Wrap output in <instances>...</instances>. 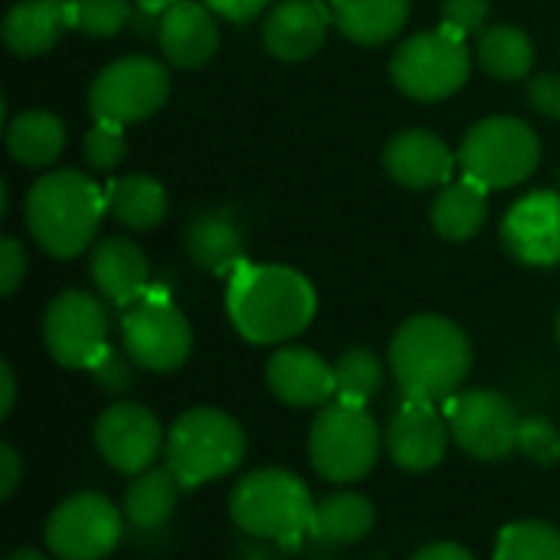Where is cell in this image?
I'll list each match as a JSON object with an SVG mask.
<instances>
[{
	"mask_svg": "<svg viewBox=\"0 0 560 560\" xmlns=\"http://www.w3.org/2000/svg\"><path fill=\"white\" fill-rule=\"evenodd\" d=\"M226 312L249 345H282L312 325L318 295L312 282L289 266L243 262L230 276Z\"/></svg>",
	"mask_w": 560,
	"mask_h": 560,
	"instance_id": "6da1fadb",
	"label": "cell"
},
{
	"mask_svg": "<svg viewBox=\"0 0 560 560\" xmlns=\"http://www.w3.org/2000/svg\"><path fill=\"white\" fill-rule=\"evenodd\" d=\"M390 368L407 400L440 404L463 387L472 368V348L463 328L450 318L417 315L397 328L390 341Z\"/></svg>",
	"mask_w": 560,
	"mask_h": 560,
	"instance_id": "7a4b0ae2",
	"label": "cell"
},
{
	"mask_svg": "<svg viewBox=\"0 0 560 560\" xmlns=\"http://www.w3.org/2000/svg\"><path fill=\"white\" fill-rule=\"evenodd\" d=\"M105 190L79 171H52L26 190L23 220L36 246L56 259H72L98 236Z\"/></svg>",
	"mask_w": 560,
	"mask_h": 560,
	"instance_id": "3957f363",
	"label": "cell"
},
{
	"mask_svg": "<svg viewBox=\"0 0 560 560\" xmlns=\"http://www.w3.org/2000/svg\"><path fill=\"white\" fill-rule=\"evenodd\" d=\"M167 466L184 489H197L210 479L230 476L246 453L243 427L213 407H194L174 420L167 443Z\"/></svg>",
	"mask_w": 560,
	"mask_h": 560,
	"instance_id": "277c9868",
	"label": "cell"
},
{
	"mask_svg": "<svg viewBox=\"0 0 560 560\" xmlns=\"http://www.w3.org/2000/svg\"><path fill=\"white\" fill-rule=\"evenodd\" d=\"M463 177L486 190H505L525 184L541 161V141L532 125L512 115H492L476 121L459 144Z\"/></svg>",
	"mask_w": 560,
	"mask_h": 560,
	"instance_id": "5b68a950",
	"label": "cell"
},
{
	"mask_svg": "<svg viewBox=\"0 0 560 560\" xmlns=\"http://www.w3.org/2000/svg\"><path fill=\"white\" fill-rule=\"evenodd\" d=\"M312 495L305 482L282 469L249 472L230 495L233 522L256 538L269 541H295L312 525Z\"/></svg>",
	"mask_w": 560,
	"mask_h": 560,
	"instance_id": "8992f818",
	"label": "cell"
},
{
	"mask_svg": "<svg viewBox=\"0 0 560 560\" xmlns=\"http://www.w3.org/2000/svg\"><path fill=\"white\" fill-rule=\"evenodd\" d=\"M381 453V430L368 407L335 400L322 407L312 423L308 456L322 479L328 482H358L364 479Z\"/></svg>",
	"mask_w": 560,
	"mask_h": 560,
	"instance_id": "52a82bcc",
	"label": "cell"
},
{
	"mask_svg": "<svg viewBox=\"0 0 560 560\" xmlns=\"http://www.w3.org/2000/svg\"><path fill=\"white\" fill-rule=\"evenodd\" d=\"M469 46L453 30H427L397 46L390 59L394 85L417 102H443L456 95L469 79Z\"/></svg>",
	"mask_w": 560,
	"mask_h": 560,
	"instance_id": "ba28073f",
	"label": "cell"
},
{
	"mask_svg": "<svg viewBox=\"0 0 560 560\" xmlns=\"http://www.w3.org/2000/svg\"><path fill=\"white\" fill-rule=\"evenodd\" d=\"M171 95V72L151 56H121L98 69L89 85V112L95 121L135 125L164 108Z\"/></svg>",
	"mask_w": 560,
	"mask_h": 560,
	"instance_id": "9c48e42d",
	"label": "cell"
},
{
	"mask_svg": "<svg viewBox=\"0 0 560 560\" xmlns=\"http://www.w3.org/2000/svg\"><path fill=\"white\" fill-rule=\"evenodd\" d=\"M121 341L131 361L154 374L177 371L194 348V331L184 312L158 289L141 295L121 315Z\"/></svg>",
	"mask_w": 560,
	"mask_h": 560,
	"instance_id": "30bf717a",
	"label": "cell"
},
{
	"mask_svg": "<svg viewBox=\"0 0 560 560\" xmlns=\"http://www.w3.org/2000/svg\"><path fill=\"white\" fill-rule=\"evenodd\" d=\"M43 341L62 368H92L108 348L105 305L79 289L59 292L43 315Z\"/></svg>",
	"mask_w": 560,
	"mask_h": 560,
	"instance_id": "8fae6325",
	"label": "cell"
},
{
	"mask_svg": "<svg viewBox=\"0 0 560 560\" xmlns=\"http://www.w3.org/2000/svg\"><path fill=\"white\" fill-rule=\"evenodd\" d=\"M446 423H450L453 440L472 459L495 463L518 450L522 417L512 407V400L495 390H469V394L450 397Z\"/></svg>",
	"mask_w": 560,
	"mask_h": 560,
	"instance_id": "7c38bea8",
	"label": "cell"
},
{
	"mask_svg": "<svg viewBox=\"0 0 560 560\" xmlns=\"http://www.w3.org/2000/svg\"><path fill=\"white\" fill-rule=\"evenodd\" d=\"M121 541L118 509L95 492L66 499L46 522V545L59 560H102Z\"/></svg>",
	"mask_w": 560,
	"mask_h": 560,
	"instance_id": "4fadbf2b",
	"label": "cell"
},
{
	"mask_svg": "<svg viewBox=\"0 0 560 560\" xmlns=\"http://www.w3.org/2000/svg\"><path fill=\"white\" fill-rule=\"evenodd\" d=\"M95 446L108 466L128 476L151 469L164 446L158 417L141 404H115L95 420Z\"/></svg>",
	"mask_w": 560,
	"mask_h": 560,
	"instance_id": "5bb4252c",
	"label": "cell"
},
{
	"mask_svg": "<svg viewBox=\"0 0 560 560\" xmlns=\"http://www.w3.org/2000/svg\"><path fill=\"white\" fill-rule=\"evenodd\" d=\"M505 249L535 269H551L560 262V194L532 190L502 220Z\"/></svg>",
	"mask_w": 560,
	"mask_h": 560,
	"instance_id": "9a60e30c",
	"label": "cell"
},
{
	"mask_svg": "<svg viewBox=\"0 0 560 560\" xmlns=\"http://www.w3.org/2000/svg\"><path fill=\"white\" fill-rule=\"evenodd\" d=\"M331 20L335 16L322 0H279L262 20V46L282 62L312 59L322 49Z\"/></svg>",
	"mask_w": 560,
	"mask_h": 560,
	"instance_id": "2e32d148",
	"label": "cell"
},
{
	"mask_svg": "<svg viewBox=\"0 0 560 560\" xmlns=\"http://www.w3.org/2000/svg\"><path fill=\"white\" fill-rule=\"evenodd\" d=\"M450 423H443V417L436 413L433 404L427 400H407L387 430V450L390 459L407 469V472H427L433 466H440V459L446 456L450 446Z\"/></svg>",
	"mask_w": 560,
	"mask_h": 560,
	"instance_id": "e0dca14e",
	"label": "cell"
},
{
	"mask_svg": "<svg viewBox=\"0 0 560 560\" xmlns=\"http://www.w3.org/2000/svg\"><path fill=\"white\" fill-rule=\"evenodd\" d=\"M456 164L459 158L450 151V144L427 128L400 131L384 144V167L407 190H430L450 184Z\"/></svg>",
	"mask_w": 560,
	"mask_h": 560,
	"instance_id": "ac0fdd59",
	"label": "cell"
},
{
	"mask_svg": "<svg viewBox=\"0 0 560 560\" xmlns=\"http://www.w3.org/2000/svg\"><path fill=\"white\" fill-rule=\"evenodd\" d=\"M217 13L203 0H180L161 13L158 46L177 69H203L220 49Z\"/></svg>",
	"mask_w": 560,
	"mask_h": 560,
	"instance_id": "d6986e66",
	"label": "cell"
},
{
	"mask_svg": "<svg viewBox=\"0 0 560 560\" xmlns=\"http://www.w3.org/2000/svg\"><path fill=\"white\" fill-rule=\"evenodd\" d=\"M190 262L210 276H233L246 262V236L230 210H197L184 226Z\"/></svg>",
	"mask_w": 560,
	"mask_h": 560,
	"instance_id": "ffe728a7",
	"label": "cell"
},
{
	"mask_svg": "<svg viewBox=\"0 0 560 560\" xmlns=\"http://www.w3.org/2000/svg\"><path fill=\"white\" fill-rule=\"evenodd\" d=\"M89 272L95 289L118 308H128L151 292V262L128 236L98 240L89 259Z\"/></svg>",
	"mask_w": 560,
	"mask_h": 560,
	"instance_id": "44dd1931",
	"label": "cell"
},
{
	"mask_svg": "<svg viewBox=\"0 0 560 560\" xmlns=\"http://www.w3.org/2000/svg\"><path fill=\"white\" fill-rule=\"evenodd\" d=\"M269 390L289 407H322L335 397V368L308 348H279L266 364Z\"/></svg>",
	"mask_w": 560,
	"mask_h": 560,
	"instance_id": "7402d4cb",
	"label": "cell"
},
{
	"mask_svg": "<svg viewBox=\"0 0 560 560\" xmlns=\"http://www.w3.org/2000/svg\"><path fill=\"white\" fill-rule=\"evenodd\" d=\"M66 26L69 13L62 0H16L3 16V43L13 56L33 59L49 52Z\"/></svg>",
	"mask_w": 560,
	"mask_h": 560,
	"instance_id": "603a6c76",
	"label": "cell"
},
{
	"mask_svg": "<svg viewBox=\"0 0 560 560\" xmlns=\"http://www.w3.org/2000/svg\"><path fill=\"white\" fill-rule=\"evenodd\" d=\"M331 16L351 43L384 46L407 26L410 0H331Z\"/></svg>",
	"mask_w": 560,
	"mask_h": 560,
	"instance_id": "cb8c5ba5",
	"label": "cell"
},
{
	"mask_svg": "<svg viewBox=\"0 0 560 560\" xmlns=\"http://www.w3.org/2000/svg\"><path fill=\"white\" fill-rule=\"evenodd\" d=\"M486 194L489 190L469 177L443 184L436 200H433V210H430L433 230L450 243L472 240L489 220V197Z\"/></svg>",
	"mask_w": 560,
	"mask_h": 560,
	"instance_id": "d4e9b609",
	"label": "cell"
},
{
	"mask_svg": "<svg viewBox=\"0 0 560 560\" xmlns=\"http://www.w3.org/2000/svg\"><path fill=\"white\" fill-rule=\"evenodd\" d=\"M7 151L23 167H49L66 148V125L46 108H26L7 121Z\"/></svg>",
	"mask_w": 560,
	"mask_h": 560,
	"instance_id": "484cf974",
	"label": "cell"
},
{
	"mask_svg": "<svg viewBox=\"0 0 560 560\" xmlns=\"http://www.w3.org/2000/svg\"><path fill=\"white\" fill-rule=\"evenodd\" d=\"M105 203L108 213L128 230H154L167 217V194L148 174L115 177L105 187Z\"/></svg>",
	"mask_w": 560,
	"mask_h": 560,
	"instance_id": "4316f807",
	"label": "cell"
},
{
	"mask_svg": "<svg viewBox=\"0 0 560 560\" xmlns=\"http://www.w3.org/2000/svg\"><path fill=\"white\" fill-rule=\"evenodd\" d=\"M476 59L479 66L499 79V82H518L535 66V43L525 30L512 23L486 26L476 39Z\"/></svg>",
	"mask_w": 560,
	"mask_h": 560,
	"instance_id": "83f0119b",
	"label": "cell"
},
{
	"mask_svg": "<svg viewBox=\"0 0 560 560\" xmlns=\"http://www.w3.org/2000/svg\"><path fill=\"white\" fill-rule=\"evenodd\" d=\"M374 528V505L364 495L341 492L315 505L308 535L318 545H354Z\"/></svg>",
	"mask_w": 560,
	"mask_h": 560,
	"instance_id": "f1b7e54d",
	"label": "cell"
},
{
	"mask_svg": "<svg viewBox=\"0 0 560 560\" xmlns=\"http://www.w3.org/2000/svg\"><path fill=\"white\" fill-rule=\"evenodd\" d=\"M180 479L171 472V466L164 469H148L141 472L131 489L125 492V518L141 528V532H154L161 528L171 512L177 509V495H180Z\"/></svg>",
	"mask_w": 560,
	"mask_h": 560,
	"instance_id": "f546056e",
	"label": "cell"
},
{
	"mask_svg": "<svg viewBox=\"0 0 560 560\" xmlns=\"http://www.w3.org/2000/svg\"><path fill=\"white\" fill-rule=\"evenodd\" d=\"M384 384V368L374 351L368 348H351L338 358L335 364V397L348 404L368 407V400L381 390Z\"/></svg>",
	"mask_w": 560,
	"mask_h": 560,
	"instance_id": "4dcf8cb0",
	"label": "cell"
},
{
	"mask_svg": "<svg viewBox=\"0 0 560 560\" xmlns=\"http://www.w3.org/2000/svg\"><path fill=\"white\" fill-rule=\"evenodd\" d=\"M66 13L72 30L92 39H105L131 26L135 0H66Z\"/></svg>",
	"mask_w": 560,
	"mask_h": 560,
	"instance_id": "1f68e13d",
	"label": "cell"
},
{
	"mask_svg": "<svg viewBox=\"0 0 560 560\" xmlns=\"http://www.w3.org/2000/svg\"><path fill=\"white\" fill-rule=\"evenodd\" d=\"M495 560H560V532L545 522L509 525L499 538Z\"/></svg>",
	"mask_w": 560,
	"mask_h": 560,
	"instance_id": "d6a6232c",
	"label": "cell"
},
{
	"mask_svg": "<svg viewBox=\"0 0 560 560\" xmlns=\"http://www.w3.org/2000/svg\"><path fill=\"white\" fill-rule=\"evenodd\" d=\"M82 154H85V164L98 174H112L125 154H128V138H125V125H115V121H95L89 131H85V141H82Z\"/></svg>",
	"mask_w": 560,
	"mask_h": 560,
	"instance_id": "836d02e7",
	"label": "cell"
},
{
	"mask_svg": "<svg viewBox=\"0 0 560 560\" xmlns=\"http://www.w3.org/2000/svg\"><path fill=\"white\" fill-rule=\"evenodd\" d=\"M518 450L535 459L538 466H555L560 459V433L558 427L545 417H528L522 420L518 433Z\"/></svg>",
	"mask_w": 560,
	"mask_h": 560,
	"instance_id": "e575fe53",
	"label": "cell"
},
{
	"mask_svg": "<svg viewBox=\"0 0 560 560\" xmlns=\"http://www.w3.org/2000/svg\"><path fill=\"white\" fill-rule=\"evenodd\" d=\"M440 13H443V26L466 39V36H479L489 26L492 0H443Z\"/></svg>",
	"mask_w": 560,
	"mask_h": 560,
	"instance_id": "d590c367",
	"label": "cell"
},
{
	"mask_svg": "<svg viewBox=\"0 0 560 560\" xmlns=\"http://www.w3.org/2000/svg\"><path fill=\"white\" fill-rule=\"evenodd\" d=\"M131 354L125 351H115L112 345L105 348V354L89 368L92 371V381L105 390V394H121V390H128L131 387V381H135V374H131Z\"/></svg>",
	"mask_w": 560,
	"mask_h": 560,
	"instance_id": "8d00e7d4",
	"label": "cell"
},
{
	"mask_svg": "<svg viewBox=\"0 0 560 560\" xmlns=\"http://www.w3.org/2000/svg\"><path fill=\"white\" fill-rule=\"evenodd\" d=\"M26 276V249L20 246L16 236H3L0 240V292L10 299L16 292V285Z\"/></svg>",
	"mask_w": 560,
	"mask_h": 560,
	"instance_id": "74e56055",
	"label": "cell"
},
{
	"mask_svg": "<svg viewBox=\"0 0 560 560\" xmlns=\"http://www.w3.org/2000/svg\"><path fill=\"white\" fill-rule=\"evenodd\" d=\"M528 102L538 115L560 118V75L558 72H541L528 79Z\"/></svg>",
	"mask_w": 560,
	"mask_h": 560,
	"instance_id": "f35d334b",
	"label": "cell"
},
{
	"mask_svg": "<svg viewBox=\"0 0 560 560\" xmlns=\"http://www.w3.org/2000/svg\"><path fill=\"white\" fill-rule=\"evenodd\" d=\"M217 16L230 20V23H249L256 20L272 0H203Z\"/></svg>",
	"mask_w": 560,
	"mask_h": 560,
	"instance_id": "ab89813d",
	"label": "cell"
},
{
	"mask_svg": "<svg viewBox=\"0 0 560 560\" xmlns=\"http://www.w3.org/2000/svg\"><path fill=\"white\" fill-rule=\"evenodd\" d=\"M20 476H23V466H20V456L13 453V446H0V499H10L20 486Z\"/></svg>",
	"mask_w": 560,
	"mask_h": 560,
	"instance_id": "60d3db41",
	"label": "cell"
},
{
	"mask_svg": "<svg viewBox=\"0 0 560 560\" xmlns=\"http://www.w3.org/2000/svg\"><path fill=\"white\" fill-rule=\"evenodd\" d=\"M13 400H16V377H13V368L3 361L0 364V417H10Z\"/></svg>",
	"mask_w": 560,
	"mask_h": 560,
	"instance_id": "b9f144b4",
	"label": "cell"
},
{
	"mask_svg": "<svg viewBox=\"0 0 560 560\" xmlns=\"http://www.w3.org/2000/svg\"><path fill=\"white\" fill-rule=\"evenodd\" d=\"M410 560H472V555L459 545H430V548L417 551Z\"/></svg>",
	"mask_w": 560,
	"mask_h": 560,
	"instance_id": "7bdbcfd3",
	"label": "cell"
},
{
	"mask_svg": "<svg viewBox=\"0 0 560 560\" xmlns=\"http://www.w3.org/2000/svg\"><path fill=\"white\" fill-rule=\"evenodd\" d=\"M174 3H180V0H135V7L151 10V13H164V10H171Z\"/></svg>",
	"mask_w": 560,
	"mask_h": 560,
	"instance_id": "ee69618b",
	"label": "cell"
},
{
	"mask_svg": "<svg viewBox=\"0 0 560 560\" xmlns=\"http://www.w3.org/2000/svg\"><path fill=\"white\" fill-rule=\"evenodd\" d=\"M7 560H46L39 551H33V548H23V551H16V555H10Z\"/></svg>",
	"mask_w": 560,
	"mask_h": 560,
	"instance_id": "f6af8a7d",
	"label": "cell"
},
{
	"mask_svg": "<svg viewBox=\"0 0 560 560\" xmlns=\"http://www.w3.org/2000/svg\"><path fill=\"white\" fill-rule=\"evenodd\" d=\"M558 341H560V312H558Z\"/></svg>",
	"mask_w": 560,
	"mask_h": 560,
	"instance_id": "bcb514c9",
	"label": "cell"
}]
</instances>
